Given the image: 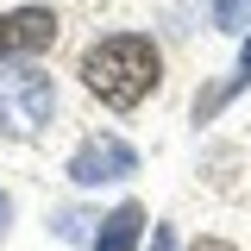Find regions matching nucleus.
<instances>
[{"label": "nucleus", "instance_id": "nucleus-5", "mask_svg": "<svg viewBox=\"0 0 251 251\" xmlns=\"http://www.w3.org/2000/svg\"><path fill=\"white\" fill-rule=\"evenodd\" d=\"M145 239H151V214H145V201H120L113 214H100L88 251H138Z\"/></svg>", "mask_w": 251, "mask_h": 251}, {"label": "nucleus", "instance_id": "nucleus-2", "mask_svg": "<svg viewBox=\"0 0 251 251\" xmlns=\"http://www.w3.org/2000/svg\"><path fill=\"white\" fill-rule=\"evenodd\" d=\"M57 113V82L31 63H0V138H38Z\"/></svg>", "mask_w": 251, "mask_h": 251}, {"label": "nucleus", "instance_id": "nucleus-4", "mask_svg": "<svg viewBox=\"0 0 251 251\" xmlns=\"http://www.w3.org/2000/svg\"><path fill=\"white\" fill-rule=\"evenodd\" d=\"M63 38V19L50 6H6L0 13V63H31Z\"/></svg>", "mask_w": 251, "mask_h": 251}, {"label": "nucleus", "instance_id": "nucleus-10", "mask_svg": "<svg viewBox=\"0 0 251 251\" xmlns=\"http://www.w3.org/2000/svg\"><path fill=\"white\" fill-rule=\"evenodd\" d=\"M6 226H13V195L0 188V239H6Z\"/></svg>", "mask_w": 251, "mask_h": 251}, {"label": "nucleus", "instance_id": "nucleus-6", "mask_svg": "<svg viewBox=\"0 0 251 251\" xmlns=\"http://www.w3.org/2000/svg\"><path fill=\"white\" fill-rule=\"evenodd\" d=\"M207 13L220 31H239V38L251 31V0H207Z\"/></svg>", "mask_w": 251, "mask_h": 251}, {"label": "nucleus", "instance_id": "nucleus-1", "mask_svg": "<svg viewBox=\"0 0 251 251\" xmlns=\"http://www.w3.org/2000/svg\"><path fill=\"white\" fill-rule=\"evenodd\" d=\"M75 75H82V88L100 107L132 113V107H145L163 88V50H157V38H145V31H107V38L82 44Z\"/></svg>", "mask_w": 251, "mask_h": 251}, {"label": "nucleus", "instance_id": "nucleus-7", "mask_svg": "<svg viewBox=\"0 0 251 251\" xmlns=\"http://www.w3.org/2000/svg\"><path fill=\"white\" fill-rule=\"evenodd\" d=\"M145 251H182L176 245V226H170V220H151V245Z\"/></svg>", "mask_w": 251, "mask_h": 251}, {"label": "nucleus", "instance_id": "nucleus-3", "mask_svg": "<svg viewBox=\"0 0 251 251\" xmlns=\"http://www.w3.org/2000/svg\"><path fill=\"white\" fill-rule=\"evenodd\" d=\"M63 176H69L75 188L126 182V176H138V151L126 145L120 132H94V138H82V145L69 151V163H63Z\"/></svg>", "mask_w": 251, "mask_h": 251}, {"label": "nucleus", "instance_id": "nucleus-8", "mask_svg": "<svg viewBox=\"0 0 251 251\" xmlns=\"http://www.w3.org/2000/svg\"><path fill=\"white\" fill-rule=\"evenodd\" d=\"M239 82H251V31H245V44H239V69H232Z\"/></svg>", "mask_w": 251, "mask_h": 251}, {"label": "nucleus", "instance_id": "nucleus-9", "mask_svg": "<svg viewBox=\"0 0 251 251\" xmlns=\"http://www.w3.org/2000/svg\"><path fill=\"white\" fill-rule=\"evenodd\" d=\"M188 251H239V245H232V239H195Z\"/></svg>", "mask_w": 251, "mask_h": 251}]
</instances>
